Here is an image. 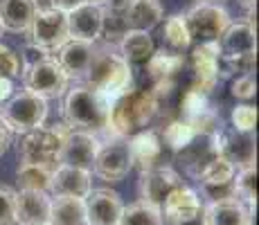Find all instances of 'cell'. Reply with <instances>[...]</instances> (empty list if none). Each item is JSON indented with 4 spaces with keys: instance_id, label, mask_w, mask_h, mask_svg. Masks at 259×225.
<instances>
[{
    "instance_id": "1",
    "label": "cell",
    "mask_w": 259,
    "mask_h": 225,
    "mask_svg": "<svg viewBox=\"0 0 259 225\" xmlns=\"http://www.w3.org/2000/svg\"><path fill=\"white\" fill-rule=\"evenodd\" d=\"M63 124L72 131H86L93 135H106L108 117H111V99H106L102 93L93 90L91 86H72L63 93Z\"/></svg>"
},
{
    "instance_id": "2",
    "label": "cell",
    "mask_w": 259,
    "mask_h": 225,
    "mask_svg": "<svg viewBox=\"0 0 259 225\" xmlns=\"http://www.w3.org/2000/svg\"><path fill=\"white\" fill-rule=\"evenodd\" d=\"M160 99L153 90H128L111 102L108 131L111 138H131L153 122Z\"/></svg>"
},
{
    "instance_id": "3",
    "label": "cell",
    "mask_w": 259,
    "mask_h": 225,
    "mask_svg": "<svg viewBox=\"0 0 259 225\" xmlns=\"http://www.w3.org/2000/svg\"><path fill=\"white\" fill-rule=\"evenodd\" d=\"M219 54H221V74L239 77L255 72L257 36L252 18L228 25L223 36L219 38Z\"/></svg>"
},
{
    "instance_id": "4",
    "label": "cell",
    "mask_w": 259,
    "mask_h": 225,
    "mask_svg": "<svg viewBox=\"0 0 259 225\" xmlns=\"http://www.w3.org/2000/svg\"><path fill=\"white\" fill-rule=\"evenodd\" d=\"M86 86L102 93L106 99H117L124 93L133 90V70L126 66L119 54L111 52L108 48H95L93 61L83 77Z\"/></svg>"
},
{
    "instance_id": "5",
    "label": "cell",
    "mask_w": 259,
    "mask_h": 225,
    "mask_svg": "<svg viewBox=\"0 0 259 225\" xmlns=\"http://www.w3.org/2000/svg\"><path fill=\"white\" fill-rule=\"evenodd\" d=\"M66 131V124H59V126H38L23 133L18 144V160L25 164H41L54 169L61 160Z\"/></svg>"
},
{
    "instance_id": "6",
    "label": "cell",
    "mask_w": 259,
    "mask_h": 225,
    "mask_svg": "<svg viewBox=\"0 0 259 225\" xmlns=\"http://www.w3.org/2000/svg\"><path fill=\"white\" fill-rule=\"evenodd\" d=\"M0 119L14 133H27L32 128H38L48 119V99L38 97L27 88L16 90L0 106Z\"/></svg>"
},
{
    "instance_id": "7",
    "label": "cell",
    "mask_w": 259,
    "mask_h": 225,
    "mask_svg": "<svg viewBox=\"0 0 259 225\" xmlns=\"http://www.w3.org/2000/svg\"><path fill=\"white\" fill-rule=\"evenodd\" d=\"M23 83L27 90L36 93L43 99H57L63 97V93L68 90V74L63 72V68L57 63L54 57H43L34 63L23 66Z\"/></svg>"
},
{
    "instance_id": "8",
    "label": "cell",
    "mask_w": 259,
    "mask_h": 225,
    "mask_svg": "<svg viewBox=\"0 0 259 225\" xmlns=\"http://www.w3.org/2000/svg\"><path fill=\"white\" fill-rule=\"evenodd\" d=\"M185 23L192 41L198 43H219L228 25L232 23L230 14L219 3H198L185 14Z\"/></svg>"
},
{
    "instance_id": "9",
    "label": "cell",
    "mask_w": 259,
    "mask_h": 225,
    "mask_svg": "<svg viewBox=\"0 0 259 225\" xmlns=\"http://www.w3.org/2000/svg\"><path fill=\"white\" fill-rule=\"evenodd\" d=\"M133 169L126 138H106L99 142L97 156L93 162V173L106 183H119Z\"/></svg>"
},
{
    "instance_id": "10",
    "label": "cell",
    "mask_w": 259,
    "mask_h": 225,
    "mask_svg": "<svg viewBox=\"0 0 259 225\" xmlns=\"http://www.w3.org/2000/svg\"><path fill=\"white\" fill-rule=\"evenodd\" d=\"M29 43L41 48L43 52H57L63 43L70 38L68 34V14L59 9H38L32 25L27 29Z\"/></svg>"
},
{
    "instance_id": "11",
    "label": "cell",
    "mask_w": 259,
    "mask_h": 225,
    "mask_svg": "<svg viewBox=\"0 0 259 225\" xmlns=\"http://www.w3.org/2000/svg\"><path fill=\"white\" fill-rule=\"evenodd\" d=\"M183 178L178 171H174L167 164H158V167L144 169L140 171V201H147L156 207H162V203L167 201V196L174 189L183 187Z\"/></svg>"
},
{
    "instance_id": "12",
    "label": "cell",
    "mask_w": 259,
    "mask_h": 225,
    "mask_svg": "<svg viewBox=\"0 0 259 225\" xmlns=\"http://www.w3.org/2000/svg\"><path fill=\"white\" fill-rule=\"evenodd\" d=\"M160 212H162V221L167 225H187L203 216V203L198 192L183 185V187L174 189L169 194L167 201L162 203Z\"/></svg>"
},
{
    "instance_id": "13",
    "label": "cell",
    "mask_w": 259,
    "mask_h": 225,
    "mask_svg": "<svg viewBox=\"0 0 259 225\" xmlns=\"http://www.w3.org/2000/svg\"><path fill=\"white\" fill-rule=\"evenodd\" d=\"M192 70L194 81L192 86L201 93L210 95L221 77V54H219V43H198L192 52Z\"/></svg>"
},
{
    "instance_id": "14",
    "label": "cell",
    "mask_w": 259,
    "mask_h": 225,
    "mask_svg": "<svg viewBox=\"0 0 259 225\" xmlns=\"http://www.w3.org/2000/svg\"><path fill=\"white\" fill-rule=\"evenodd\" d=\"M99 142L102 140L93 133L68 128L66 138H63V149H61L59 164H70V167H79L83 171L93 173V162H95V156H97Z\"/></svg>"
},
{
    "instance_id": "15",
    "label": "cell",
    "mask_w": 259,
    "mask_h": 225,
    "mask_svg": "<svg viewBox=\"0 0 259 225\" xmlns=\"http://www.w3.org/2000/svg\"><path fill=\"white\" fill-rule=\"evenodd\" d=\"M219 151L232 162L235 169H243L255 164V131H237V128H221L219 131Z\"/></svg>"
},
{
    "instance_id": "16",
    "label": "cell",
    "mask_w": 259,
    "mask_h": 225,
    "mask_svg": "<svg viewBox=\"0 0 259 225\" xmlns=\"http://www.w3.org/2000/svg\"><path fill=\"white\" fill-rule=\"evenodd\" d=\"M122 207H124L122 196L108 187L91 189L86 194V198H83L88 225H117Z\"/></svg>"
},
{
    "instance_id": "17",
    "label": "cell",
    "mask_w": 259,
    "mask_h": 225,
    "mask_svg": "<svg viewBox=\"0 0 259 225\" xmlns=\"http://www.w3.org/2000/svg\"><path fill=\"white\" fill-rule=\"evenodd\" d=\"M128 142V153H131L133 167H138L140 171L151 169L162 164V151H165V142H162L160 133L153 128H142V131L133 133L131 138H126Z\"/></svg>"
},
{
    "instance_id": "18",
    "label": "cell",
    "mask_w": 259,
    "mask_h": 225,
    "mask_svg": "<svg viewBox=\"0 0 259 225\" xmlns=\"http://www.w3.org/2000/svg\"><path fill=\"white\" fill-rule=\"evenodd\" d=\"M93 189L91 171H83L70 164H57L50 180V196H66V198H86Z\"/></svg>"
},
{
    "instance_id": "19",
    "label": "cell",
    "mask_w": 259,
    "mask_h": 225,
    "mask_svg": "<svg viewBox=\"0 0 259 225\" xmlns=\"http://www.w3.org/2000/svg\"><path fill=\"white\" fill-rule=\"evenodd\" d=\"M183 54H174L169 52V50H160V52H153V57L149 59V63L144 68H147L149 77H151L153 81V93L158 95V99L162 97V95H169L174 88V79H176V74L181 72L183 68Z\"/></svg>"
},
{
    "instance_id": "20",
    "label": "cell",
    "mask_w": 259,
    "mask_h": 225,
    "mask_svg": "<svg viewBox=\"0 0 259 225\" xmlns=\"http://www.w3.org/2000/svg\"><path fill=\"white\" fill-rule=\"evenodd\" d=\"M252 212L239 198H226V201L203 205V225H252Z\"/></svg>"
},
{
    "instance_id": "21",
    "label": "cell",
    "mask_w": 259,
    "mask_h": 225,
    "mask_svg": "<svg viewBox=\"0 0 259 225\" xmlns=\"http://www.w3.org/2000/svg\"><path fill=\"white\" fill-rule=\"evenodd\" d=\"M95 43L79 41V38H68L61 48L57 50V63L63 68L68 79H83L88 72V66L93 61Z\"/></svg>"
},
{
    "instance_id": "22",
    "label": "cell",
    "mask_w": 259,
    "mask_h": 225,
    "mask_svg": "<svg viewBox=\"0 0 259 225\" xmlns=\"http://www.w3.org/2000/svg\"><path fill=\"white\" fill-rule=\"evenodd\" d=\"M102 5L97 3H83L81 7L72 9L68 14V34L70 38L95 43L102 34Z\"/></svg>"
},
{
    "instance_id": "23",
    "label": "cell",
    "mask_w": 259,
    "mask_h": 225,
    "mask_svg": "<svg viewBox=\"0 0 259 225\" xmlns=\"http://www.w3.org/2000/svg\"><path fill=\"white\" fill-rule=\"evenodd\" d=\"M52 196L48 192H16V223L18 225H48Z\"/></svg>"
},
{
    "instance_id": "24",
    "label": "cell",
    "mask_w": 259,
    "mask_h": 225,
    "mask_svg": "<svg viewBox=\"0 0 259 225\" xmlns=\"http://www.w3.org/2000/svg\"><path fill=\"white\" fill-rule=\"evenodd\" d=\"M119 57L126 61L128 68H144L149 63V59L156 52L153 38L149 36V32H140V29H128L117 43Z\"/></svg>"
},
{
    "instance_id": "25",
    "label": "cell",
    "mask_w": 259,
    "mask_h": 225,
    "mask_svg": "<svg viewBox=\"0 0 259 225\" xmlns=\"http://www.w3.org/2000/svg\"><path fill=\"white\" fill-rule=\"evenodd\" d=\"M36 0H0V23L3 29L14 34H27L38 12Z\"/></svg>"
},
{
    "instance_id": "26",
    "label": "cell",
    "mask_w": 259,
    "mask_h": 225,
    "mask_svg": "<svg viewBox=\"0 0 259 225\" xmlns=\"http://www.w3.org/2000/svg\"><path fill=\"white\" fill-rule=\"evenodd\" d=\"M126 3L128 0H108L102 5V34L99 38H104L106 43H119V38L128 32L126 23Z\"/></svg>"
},
{
    "instance_id": "27",
    "label": "cell",
    "mask_w": 259,
    "mask_h": 225,
    "mask_svg": "<svg viewBox=\"0 0 259 225\" xmlns=\"http://www.w3.org/2000/svg\"><path fill=\"white\" fill-rule=\"evenodd\" d=\"M160 21H162V7L158 0H128L126 3L128 29L149 32Z\"/></svg>"
},
{
    "instance_id": "28",
    "label": "cell",
    "mask_w": 259,
    "mask_h": 225,
    "mask_svg": "<svg viewBox=\"0 0 259 225\" xmlns=\"http://www.w3.org/2000/svg\"><path fill=\"white\" fill-rule=\"evenodd\" d=\"M48 225H88L83 198H66L52 196Z\"/></svg>"
},
{
    "instance_id": "29",
    "label": "cell",
    "mask_w": 259,
    "mask_h": 225,
    "mask_svg": "<svg viewBox=\"0 0 259 225\" xmlns=\"http://www.w3.org/2000/svg\"><path fill=\"white\" fill-rule=\"evenodd\" d=\"M162 41H165L169 52L174 54H185L189 50L192 36H189V29L183 14H174L165 21V25H162Z\"/></svg>"
},
{
    "instance_id": "30",
    "label": "cell",
    "mask_w": 259,
    "mask_h": 225,
    "mask_svg": "<svg viewBox=\"0 0 259 225\" xmlns=\"http://www.w3.org/2000/svg\"><path fill=\"white\" fill-rule=\"evenodd\" d=\"M52 171L54 169L41 167V164H25V162H21L18 164V169H16L18 189H25V192H48L50 194Z\"/></svg>"
},
{
    "instance_id": "31",
    "label": "cell",
    "mask_w": 259,
    "mask_h": 225,
    "mask_svg": "<svg viewBox=\"0 0 259 225\" xmlns=\"http://www.w3.org/2000/svg\"><path fill=\"white\" fill-rule=\"evenodd\" d=\"M117 225H165V221H162L160 207L147 201H136L122 207Z\"/></svg>"
},
{
    "instance_id": "32",
    "label": "cell",
    "mask_w": 259,
    "mask_h": 225,
    "mask_svg": "<svg viewBox=\"0 0 259 225\" xmlns=\"http://www.w3.org/2000/svg\"><path fill=\"white\" fill-rule=\"evenodd\" d=\"M235 194L241 203H246L248 207L257 205V164L250 167L237 169L235 173Z\"/></svg>"
},
{
    "instance_id": "33",
    "label": "cell",
    "mask_w": 259,
    "mask_h": 225,
    "mask_svg": "<svg viewBox=\"0 0 259 225\" xmlns=\"http://www.w3.org/2000/svg\"><path fill=\"white\" fill-rule=\"evenodd\" d=\"M194 135H196V131L192 128V124H189L187 119L178 117V119H171V122L162 128L160 138H162V142H165V147H169L176 153V151H181L185 144H189V140H192Z\"/></svg>"
},
{
    "instance_id": "34",
    "label": "cell",
    "mask_w": 259,
    "mask_h": 225,
    "mask_svg": "<svg viewBox=\"0 0 259 225\" xmlns=\"http://www.w3.org/2000/svg\"><path fill=\"white\" fill-rule=\"evenodd\" d=\"M235 173H237V169L232 167V162H228V160L219 153V156L214 158L194 180H196L198 185H219V183L235 180Z\"/></svg>"
},
{
    "instance_id": "35",
    "label": "cell",
    "mask_w": 259,
    "mask_h": 225,
    "mask_svg": "<svg viewBox=\"0 0 259 225\" xmlns=\"http://www.w3.org/2000/svg\"><path fill=\"white\" fill-rule=\"evenodd\" d=\"M207 108H212L207 95L201 93L198 88L189 86L187 93L183 95V99H181V117L183 119H192V117H196V115L205 113Z\"/></svg>"
},
{
    "instance_id": "36",
    "label": "cell",
    "mask_w": 259,
    "mask_h": 225,
    "mask_svg": "<svg viewBox=\"0 0 259 225\" xmlns=\"http://www.w3.org/2000/svg\"><path fill=\"white\" fill-rule=\"evenodd\" d=\"M23 74V61L16 52H14L9 45L0 43V77L3 79H18Z\"/></svg>"
},
{
    "instance_id": "37",
    "label": "cell",
    "mask_w": 259,
    "mask_h": 225,
    "mask_svg": "<svg viewBox=\"0 0 259 225\" xmlns=\"http://www.w3.org/2000/svg\"><path fill=\"white\" fill-rule=\"evenodd\" d=\"M232 128L237 131H255L257 124V108L252 104H239V106L232 108Z\"/></svg>"
},
{
    "instance_id": "38",
    "label": "cell",
    "mask_w": 259,
    "mask_h": 225,
    "mask_svg": "<svg viewBox=\"0 0 259 225\" xmlns=\"http://www.w3.org/2000/svg\"><path fill=\"white\" fill-rule=\"evenodd\" d=\"M230 93H232L235 99L248 104L257 93L255 74H239V77H235V81H232V86H230Z\"/></svg>"
},
{
    "instance_id": "39",
    "label": "cell",
    "mask_w": 259,
    "mask_h": 225,
    "mask_svg": "<svg viewBox=\"0 0 259 225\" xmlns=\"http://www.w3.org/2000/svg\"><path fill=\"white\" fill-rule=\"evenodd\" d=\"M0 225H16V192L0 187Z\"/></svg>"
},
{
    "instance_id": "40",
    "label": "cell",
    "mask_w": 259,
    "mask_h": 225,
    "mask_svg": "<svg viewBox=\"0 0 259 225\" xmlns=\"http://www.w3.org/2000/svg\"><path fill=\"white\" fill-rule=\"evenodd\" d=\"M52 3V9H59V12L63 14H70L72 9L81 7L83 3H88V0H50Z\"/></svg>"
},
{
    "instance_id": "41",
    "label": "cell",
    "mask_w": 259,
    "mask_h": 225,
    "mask_svg": "<svg viewBox=\"0 0 259 225\" xmlns=\"http://www.w3.org/2000/svg\"><path fill=\"white\" fill-rule=\"evenodd\" d=\"M9 142H12V131L7 128V124L0 119V156H3L5 151H7Z\"/></svg>"
},
{
    "instance_id": "42",
    "label": "cell",
    "mask_w": 259,
    "mask_h": 225,
    "mask_svg": "<svg viewBox=\"0 0 259 225\" xmlns=\"http://www.w3.org/2000/svg\"><path fill=\"white\" fill-rule=\"evenodd\" d=\"M12 93H14V81L0 77V106H3V104L12 97Z\"/></svg>"
},
{
    "instance_id": "43",
    "label": "cell",
    "mask_w": 259,
    "mask_h": 225,
    "mask_svg": "<svg viewBox=\"0 0 259 225\" xmlns=\"http://www.w3.org/2000/svg\"><path fill=\"white\" fill-rule=\"evenodd\" d=\"M239 3H241L243 5V7H246L248 9V12H255V5H257V0H239Z\"/></svg>"
},
{
    "instance_id": "44",
    "label": "cell",
    "mask_w": 259,
    "mask_h": 225,
    "mask_svg": "<svg viewBox=\"0 0 259 225\" xmlns=\"http://www.w3.org/2000/svg\"><path fill=\"white\" fill-rule=\"evenodd\" d=\"M88 3H97V5H104V3H108V0H88Z\"/></svg>"
},
{
    "instance_id": "45",
    "label": "cell",
    "mask_w": 259,
    "mask_h": 225,
    "mask_svg": "<svg viewBox=\"0 0 259 225\" xmlns=\"http://www.w3.org/2000/svg\"><path fill=\"white\" fill-rule=\"evenodd\" d=\"M201 3H219V5H221L223 0H201Z\"/></svg>"
},
{
    "instance_id": "46",
    "label": "cell",
    "mask_w": 259,
    "mask_h": 225,
    "mask_svg": "<svg viewBox=\"0 0 259 225\" xmlns=\"http://www.w3.org/2000/svg\"><path fill=\"white\" fill-rule=\"evenodd\" d=\"M3 32H5V29H3V23H0V36H3Z\"/></svg>"
}]
</instances>
